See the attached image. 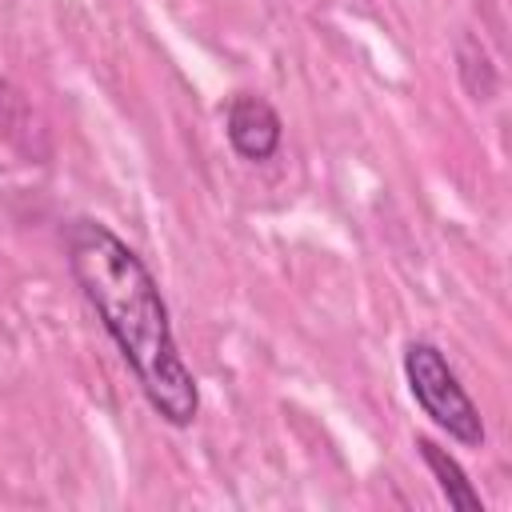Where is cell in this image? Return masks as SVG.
<instances>
[{
    "label": "cell",
    "instance_id": "cell-6",
    "mask_svg": "<svg viewBox=\"0 0 512 512\" xmlns=\"http://www.w3.org/2000/svg\"><path fill=\"white\" fill-rule=\"evenodd\" d=\"M32 108L24 100V92H16L4 76H0V136L8 144H28L32 140Z\"/></svg>",
    "mask_w": 512,
    "mask_h": 512
},
{
    "label": "cell",
    "instance_id": "cell-4",
    "mask_svg": "<svg viewBox=\"0 0 512 512\" xmlns=\"http://www.w3.org/2000/svg\"><path fill=\"white\" fill-rule=\"evenodd\" d=\"M412 448H416V456L424 460V468L432 472V480H436L440 496L448 500V508H456V512H484V496L476 492L472 476L464 472V464H460L440 440H432V436H416Z\"/></svg>",
    "mask_w": 512,
    "mask_h": 512
},
{
    "label": "cell",
    "instance_id": "cell-2",
    "mask_svg": "<svg viewBox=\"0 0 512 512\" xmlns=\"http://www.w3.org/2000/svg\"><path fill=\"white\" fill-rule=\"evenodd\" d=\"M400 368H404L408 396L416 400V408L448 440H456L460 448H484V440H488L484 416H480L476 400L468 396V388L460 384V376L448 364V356L440 352V344H432V340H408L404 344V356H400Z\"/></svg>",
    "mask_w": 512,
    "mask_h": 512
},
{
    "label": "cell",
    "instance_id": "cell-5",
    "mask_svg": "<svg viewBox=\"0 0 512 512\" xmlns=\"http://www.w3.org/2000/svg\"><path fill=\"white\" fill-rule=\"evenodd\" d=\"M456 72H460L464 92H468L476 104H484V100H492V96L500 92V72H496V64L488 60L484 44H480L472 32H464V36L456 40Z\"/></svg>",
    "mask_w": 512,
    "mask_h": 512
},
{
    "label": "cell",
    "instance_id": "cell-3",
    "mask_svg": "<svg viewBox=\"0 0 512 512\" xmlns=\"http://www.w3.org/2000/svg\"><path fill=\"white\" fill-rule=\"evenodd\" d=\"M224 136L240 160L268 164L284 144V120L268 96L240 88L224 100Z\"/></svg>",
    "mask_w": 512,
    "mask_h": 512
},
{
    "label": "cell",
    "instance_id": "cell-1",
    "mask_svg": "<svg viewBox=\"0 0 512 512\" xmlns=\"http://www.w3.org/2000/svg\"><path fill=\"white\" fill-rule=\"evenodd\" d=\"M64 260L148 408L168 428H192L200 416V384L180 356L168 300L144 256L104 220L76 216L64 224Z\"/></svg>",
    "mask_w": 512,
    "mask_h": 512
}]
</instances>
